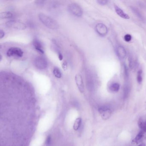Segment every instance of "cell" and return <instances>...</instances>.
I'll return each mask as SVG.
<instances>
[{"mask_svg": "<svg viewBox=\"0 0 146 146\" xmlns=\"http://www.w3.org/2000/svg\"><path fill=\"white\" fill-rule=\"evenodd\" d=\"M38 16L40 21L49 28L56 30L59 28V24L57 22L49 16L40 13L39 14Z\"/></svg>", "mask_w": 146, "mask_h": 146, "instance_id": "6da1fadb", "label": "cell"}, {"mask_svg": "<svg viewBox=\"0 0 146 146\" xmlns=\"http://www.w3.org/2000/svg\"><path fill=\"white\" fill-rule=\"evenodd\" d=\"M67 10L72 14L77 17L82 16L83 10L81 6L76 3H71L67 6Z\"/></svg>", "mask_w": 146, "mask_h": 146, "instance_id": "7a4b0ae2", "label": "cell"}, {"mask_svg": "<svg viewBox=\"0 0 146 146\" xmlns=\"http://www.w3.org/2000/svg\"><path fill=\"white\" fill-rule=\"evenodd\" d=\"M6 26L10 28L16 30H24L26 28L27 26L24 23L21 21L10 20L7 21L6 23Z\"/></svg>", "mask_w": 146, "mask_h": 146, "instance_id": "3957f363", "label": "cell"}, {"mask_svg": "<svg viewBox=\"0 0 146 146\" xmlns=\"http://www.w3.org/2000/svg\"><path fill=\"white\" fill-rule=\"evenodd\" d=\"M34 65L39 70H44L47 68L48 63L45 58L42 57H37L34 60Z\"/></svg>", "mask_w": 146, "mask_h": 146, "instance_id": "277c9868", "label": "cell"}, {"mask_svg": "<svg viewBox=\"0 0 146 146\" xmlns=\"http://www.w3.org/2000/svg\"><path fill=\"white\" fill-rule=\"evenodd\" d=\"M7 55L8 57H21L23 55V52L21 48L18 47H11L7 50Z\"/></svg>", "mask_w": 146, "mask_h": 146, "instance_id": "5b68a950", "label": "cell"}, {"mask_svg": "<svg viewBox=\"0 0 146 146\" xmlns=\"http://www.w3.org/2000/svg\"><path fill=\"white\" fill-rule=\"evenodd\" d=\"M99 113L102 119L107 120L109 119L112 114V111L107 106H102L98 109Z\"/></svg>", "mask_w": 146, "mask_h": 146, "instance_id": "8992f818", "label": "cell"}, {"mask_svg": "<svg viewBox=\"0 0 146 146\" xmlns=\"http://www.w3.org/2000/svg\"><path fill=\"white\" fill-rule=\"evenodd\" d=\"M96 30L97 33L101 36H105L108 32L107 27L102 23H99L96 26Z\"/></svg>", "mask_w": 146, "mask_h": 146, "instance_id": "52a82bcc", "label": "cell"}, {"mask_svg": "<svg viewBox=\"0 0 146 146\" xmlns=\"http://www.w3.org/2000/svg\"><path fill=\"white\" fill-rule=\"evenodd\" d=\"M75 83L79 91L81 93L84 92V84L83 80L81 75L79 74L76 75L75 76Z\"/></svg>", "mask_w": 146, "mask_h": 146, "instance_id": "ba28073f", "label": "cell"}, {"mask_svg": "<svg viewBox=\"0 0 146 146\" xmlns=\"http://www.w3.org/2000/svg\"><path fill=\"white\" fill-rule=\"evenodd\" d=\"M33 45L35 49L41 54H44V51L41 42L37 39H34L33 42Z\"/></svg>", "mask_w": 146, "mask_h": 146, "instance_id": "9c48e42d", "label": "cell"}, {"mask_svg": "<svg viewBox=\"0 0 146 146\" xmlns=\"http://www.w3.org/2000/svg\"><path fill=\"white\" fill-rule=\"evenodd\" d=\"M116 53L120 59L123 60L125 58L126 56V51L124 48L122 46H119L116 49Z\"/></svg>", "mask_w": 146, "mask_h": 146, "instance_id": "30bf717a", "label": "cell"}, {"mask_svg": "<svg viewBox=\"0 0 146 146\" xmlns=\"http://www.w3.org/2000/svg\"><path fill=\"white\" fill-rule=\"evenodd\" d=\"M145 132L141 130L139 132L135 138L132 141V143L133 144H138L142 141L143 139Z\"/></svg>", "mask_w": 146, "mask_h": 146, "instance_id": "8fae6325", "label": "cell"}, {"mask_svg": "<svg viewBox=\"0 0 146 146\" xmlns=\"http://www.w3.org/2000/svg\"><path fill=\"white\" fill-rule=\"evenodd\" d=\"M114 8H115V12L116 13V14L118 16H119L120 17L124 19H129V16L124 13L122 10L119 7H118V6H114Z\"/></svg>", "mask_w": 146, "mask_h": 146, "instance_id": "7c38bea8", "label": "cell"}, {"mask_svg": "<svg viewBox=\"0 0 146 146\" xmlns=\"http://www.w3.org/2000/svg\"><path fill=\"white\" fill-rule=\"evenodd\" d=\"M109 88L111 92H118L120 88V85L118 83H113L111 84Z\"/></svg>", "mask_w": 146, "mask_h": 146, "instance_id": "4fadbf2b", "label": "cell"}, {"mask_svg": "<svg viewBox=\"0 0 146 146\" xmlns=\"http://www.w3.org/2000/svg\"><path fill=\"white\" fill-rule=\"evenodd\" d=\"M138 125L141 130L145 133L146 132V121H144L142 118H140L138 121Z\"/></svg>", "mask_w": 146, "mask_h": 146, "instance_id": "5bb4252c", "label": "cell"}, {"mask_svg": "<svg viewBox=\"0 0 146 146\" xmlns=\"http://www.w3.org/2000/svg\"><path fill=\"white\" fill-rule=\"evenodd\" d=\"M131 10H132V11L136 15L137 17L139 18L140 20H142V21H144V19L143 16L142 15V14L140 13V12L139 11V10H138L137 9L133 7H131Z\"/></svg>", "mask_w": 146, "mask_h": 146, "instance_id": "9a60e30c", "label": "cell"}, {"mask_svg": "<svg viewBox=\"0 0 146 146\" xmlns=\"http://www.w3.org/2000/svg\"><path fill=\"white\" fill-rule=\"evenodd\" d=\"M13 17V13L10 12H2L0 14V18L1 19H10Z\"/></svg>", "mask_w": 146, "mask_h": 146, "instance_id": "2e32d148", "label": "cell"}, {"mask_svg": "<svg viewBox=\"0 0 146 146\" xmlns=\"http://www.w3.org/2000/svg\"><path fill=\"white\" fill-rule=\"evenodd\" d=\"M81 118H77L74 122V125H73V129L75 131L78 130L81 126Z\"/></svg>", "mask_w": 146, "mask_h": 146, "instance_id": "e0dca14e", "label": "cell"}, {"mask_svg": "<svg viewBox=\"0 0 146 146\" xmlns=\"http://www.w3.org/2000/svg\"><path fill=\"white\" fill-rule=\"evenodd\" d=\"M53 72L54 75L57 78H61L62 76V73H61V71L59 70V69L57 67H55L54 68Z\"/></svg>", "mask_w": 146, "mask_h": 146, "instance_id": "ac0fdd59", "label": "cell"}, {"mask_svg": "<svg viewBox=\"0 0 146 146\" xmlns=\"http://www.w3.org/2000/svg\"><path fill=\"white\" fill-rule=\"evenodd\" d=\"M137 78L138 82L139 84H141L142 82V80H143L142 70H139V71H138Z\"/></svg>", "mask_w": 146, "mask_h": 146, "instance_id": "d6986e66", "label": "cell"}, {"mask_svg": "<svg viewBox=\"0 0 146 146\" xmlns=\"http://www.w3.org/2000/svg\"><path fill=\"white\" fill-rule=\"evenodd\" d=\"M97 2L100 5H105L107 4L108 1L106 0H98L97 1Z\"/></svg>", "mask_w": 146, "mask_h": 146, "instance_id": "ffe728a7", "label": "cell"}, {"mask_svg": "<svg viewBox=\"0 0 146 146\" xmlns=\"http://www.w3.org/2000/svg\"><path fill=\"white\" fill-rule=\"evenodd\" d=\"M124 40L127 42H130L132 40V37L130 34H126L124 36Z\"/></svg>", "mask_w": 146, "mask_h": 146, "instance_id": "44dd1931", "label": "cell"}, {"mask_svg": "<svg viewBox=\"0 0 146 146\" xmlns=\"http://www.w3.org/2000/svg\"><path fill=\"white\" fill-rule=\"evenodd\" d=\"M51 143V137L50 136H48L45 140V144L48 146Z\"/></svg>", "mask_w": 146, "mask_h": 146, "instance_id": "7402d4cb", "label": "cell"}, {"mask_svg": "<svg viewBox=\"0 0 146 146\" xmlns=\"http://www.w3.org/2000/svg\"><path fill=\"white\" fill-rule=\"evenodd\" d=\"M45 2L46 1H36L35 2L37 5L41 6L43 5Z\"/></svg>", "mask_w": 146, "mask_h": 146, "instance_id": "603a6c76", "label": "cell"}, {"mask_svg": "<svg viewBox=\"0 0 146 146\" xmlns=\"http://www.w3.org/2000/svg\"><path fill=\"white\" fill-rule=\"evenodd\" d=\"M62 67L64 70H67V64L66 62H64L62 64Z\"/></svg>", "mask_w": 146, "mask_h": 146, "instance_id": "cb8c5ba5", "label": "cell"}, {"mask_svg": "<svg viewBox=\"0 0 146 146\" xmlns=\"http://www.w3.org/2000/svg\"><path fill=\"white\" fill-rule=\"evenodd\" d=\"M4 35H5V33L4 31H3V30H1L0 31V38L1 39L3 38V37H4Z\"/></svg>", "mask_w": 146, "mask_h": 146, "instance_id": "d4e9b609", "label": "cell"}, {"mask_svg": "<svg viewBox=\"0 0 146 146\" xmlns=\"http://www.w3.org/2000/svg\"><path fill=\"white\" fill-rule=\"evenodd\" d=\"M138 146H146L145 145L144 143H141L140 144H139Z\"/></svg>", "mask_w": 146, "mask_h": 146, "instance_id": "484cf974", "label": "cell"}]
</instances>
